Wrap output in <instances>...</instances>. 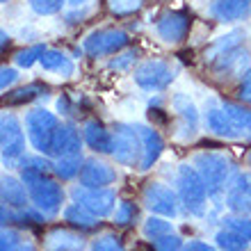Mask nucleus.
<instances>
[{
	"instance_id": "obj_1",
	"label": "nucleus",
	"mask_w": 251,
	"mask_h": 251,
	"mask_svg": "<svg viewBox=\"0 0 251 251\" xmlns=\"http://www.w3.org/2000/svg\"><path fill=\"white\" fill-rule=\"evenodd\" d=\"M192 165L197 167V172L201 174L205 187H208V194L212 199H219L222 194L228 192V187L233 185V178H235V165L231 162V158H226L224 153L217 151H203L197 153Z\"/></svg>"
},
{
	"instance_id": "obj_2",
	"label": "nucleus",
	"mask_w": 251,
	"mask_h": 251,
	"mask_svg": "<svg viewBox=\"0 0 251 251\" xmlns=\"http://www.w3.org/2000/svg\"><path fill=\"white\" fill-rule=\"evenodd\" d=\"M176 185H178V201L183 203V208L194 217H201L205 212V203H208L210 194H208V187H205L201 174L197 172V167L180 165Z\"/></svg>"
},
{
	"instance_id": "obj_3",
	"label": "nucleus",
	"mask_w": 251,
	"mask_h": 251,
	"mask_svg": "<svg viewBox=\"0 0 251 251\" xmlns=\"http://www.w3.org/2000/svg\"><path fill=\"white\" fill-rule=\"evenodd\" d=\"M60 128V121L53 112H48L46 107H34L25 114V132L27 139L37 153L41 155H50L53 149V137Z\"/></svg>"
},
{
	"instance_id": "obj_4",
	"label": "nucleus",
	"mask_w": 251,
	"mask_h": 251,
	"mask_svg": "<svg viewBox=\"0 0 251 251\" xmlns=\"http://www.w3.org/2000/svg\"><path fill=\"white\" fill-rule=\"evenodd\" d=\"M144 146L135 124H114L112 128V158L124 167H139Z\"/></svg>"
},
{
	"instance_id": "obj_5",
	"label": "nucleus",
	"mask_w": 251,
	"mask_h": 251,
	"mask_svg": "<svg viewBox=\"0 0 251 251\" xmlns=\"http://www.w3.org/2000/svg\"><path fill=\"white\" fill-rule=\"evenodd\" d=\"M135 85L144 92H162L174 82L176 71L165 60H146L135 69Z\"/></svg>"
},
{
	"instance_id": "obj_6",
	"label": "nucleus",
	"mask_w": 251,
	"mask_h": 251,
	"mask_svg": "<svg viewBox=\"0 0 251 251\" xmlns=\"http://www.w3.org/2000/svg\"><path fill=\"white\" fill-rule=\"evenodd\" d=\"M25 135L23 126L16 119V114L2 112L0 119V149H2V160L5 162H19L25 153Z\"/></svg>"
},
{
	"instance_id": "obj_7",
	"label": "nucleus",
	"mask_w": 251,
	"mask_h": 251,
	"mask_svg": "<svg viewBox=\"0 0 251 251\" xmlns=\"http://www.w3.org/2000/svg\"><path fill=\"white\" fill-rule=\"evenodd\" d=\"M128 34L117 27H100L87 34L82 41V50L92 57H103V55H117L128 46Z\"/></svg>"
},
{
	"instance_id": "obj_8",
	"label": "nucleus",
	"mask_w": 251,
	"mask_h": 251,
	"mask_svg": "<svg viewBox=\"0 0 251 251\" xmlns=\"http://www.w3.org/2000/svg\"><path fill=\"white\" fill-rule=\"evenodd\" d=\"M30 192V201L39 212L44 215H57L62 208V201H64V190L57 180H53L50 176H44V178L34 180L27 185Z\"/></svg>"
},
{
	"instance_id": "obj_9",
	"label": "nucleus",
	"mask_w": 251,
	"mask_h": 251,
	"mask_svg": "<svg viewBox=\"0 0 251 251\" xmlns=\"http://www.w3.org/2000/svg\"><path fill=\"white\" fill-rule=\"evenodd\" d=\"M71 197L75 203L85 205L89 212H94L96 217H107L110 212H114V205H117V194H114L110 187H73Z\"/></svg>"
},
{
	"instance_id": "obj_10",
	"label": "nucleus",
	"mask_w": 251,
	"mask_h": 251,
	"mask_svg": "<svg viewBox=\"0 0 251 251\" xmlns=\"http://www.w3.org/2000/svg\"><path fill=\"white\" fill-rule=\"evenodd\" d=\"M142 201L153 215H162L169 219L178 215V194L162 183H149L142 192Z\"/></svg>"
},
{
	"instance_id": "obj_11",
	"label": "nucleus",
	"mask_w": 251,
	"mask_h": 251,
	"mask_svg": "<svg viewBox=\"0 0 251 251\" xmlns=\"http://www.w3.org/2000/svg\"><path fill=\"white\" fill-rule=\"evenodd\" d=\"M203 124H205V128H208L212 135H217V137L242 139V132H240V128L235 126L233 117L226 112L224 105H222V103H217V100H210V103L205 105Z\"/></svg>"
},
{
	"instance_id": "obj_12",
	"label": "nucleus",
	"mask_w": 251,
	"mask_h": 251,
	"mask_svg": "<svg viewBox=\"0 0 251 251\" xmlns=\"http://www.w3.org/2000/svg\"><path fill=\"white\" fill-rule=\"evenodd\" d=\"M155 32L165 44H180L185 41L187 32H190V16L185 12H165L160 14L158 21H155Z\"/></svg>"
},
{
	"instance_id": "obj_13",
	"label": "nucleus",
	"mask_w": 251,
	"mask_h": 251,
	"mask_svg": "<svg viewBox=\"0 0 251 251\" xmlns=\"http://www.w3.org/2000/svg\"><path fill=\"white\" fill-rule=\"evenodd\" d=\"M80 185L85 187H107L117 180V172L99 158H87L80 167Z\"/></svg>"
},
{
	"instance_id": "obj_14",
	"label": "nucleus",
	"mask_w": 251,
	"mask_h": 251,
	"mask_svg": "<svg viewBox=\"0 0 251 251\" xmlns=\"http://www.w3.org/2000/svg\"><path fill=\"white\" fill-rule=\"evenodd\" d=\"M82 142L85 137L80 135V130L71 124H60L57 132L53 137V149L50 155L53 158H69V155H80L82 151Z\"/></svg>"
},
{
	"instance_id": "obj_15",
	"label": "nucleus",
	"mask_w": 251,
	"mask_h": 251,
	"mask_svg": "<svg viewBox=\"0 0 251 251\" xmlns=\"http://www.w3.org/2000/svg\"><path fill=\"white\" fill-rule=\"evenodd\" d=\"M172 107H174V112H176V117H178V121H180V130H185L183 132V139H192L199 130V110H197V105L192 103V99L185 96V94H174L172 96Z\"/></svg>"
},
{
	"instance_id": "obj_16",
	"label": "nucleus",
	"mask_w": 251,
	"mask_h": 251,
	"mask_svg": "<svg viewBox=\"0 0 251 251\" xmlns=\"http://www.w3.org/2000/svg\"><path fill=\"white\" fill-rule=\"evenodd\" d=\"M135 128H137L139 139H142V146H144V155H142L139 172H149V169L158 162V158H160V153H162V149H165V144H162V137L158 135V130L151 128V126L135 124Z\"/></svg>"
},
{
	"instance_id": "obj_17",
	"label": "nucleus",
	"mask_w": 251,
	"mask_h": 251,
	"mask_svg": "<svg viewBox=\"0 0 251 251\" xmlns=\"http://www.w3.org/2000/svg\"><path fill=\"white\" fill-rule=\"evenodd\" d=\"M251 9V0H212L210 2V16L219 23H238L247 19Z\"/></svg>"
},
{
	"instance_id": "obj_18",
	"label": "nucleus",
	"mask_w": 251,
	"mask_h": 251,
	"mask_svg": "<svg viewBox=\"0 0 251 251\" xmlns=\"http://www.w3.org/2000/svg\"><path fill=\"white\" fill-rule=\"evenodd\" d=\"M44 249L46 251H82L85 249V238L80 233L69 231V228H55V231L46 233Z\"/></svg>"
},
{
	"instance_id": "obj_19",
	"label": "nucleus",
	"mask_w": 251,
	"mask_h": 251,
	"mask_svg": "<svg viewBox=\"0 0 251 251\" xmlns=\"http://www.w3.org/2000/svg\"><path fill=\"white\" fill-rule=\"evenodd\" d=\"M82 137L85 144L96 153H112V132L107 130L99 121H85L82 126Z\"/></svg>"
},
{
	"instance_id": "obj_20",
	"label": "nucleus",
	"mask_w": 251,
	"mask_h": 251,
	"mask_svg": "<svg viewBox=\"0 0 251 251\" xmlns=\"http://www.w3.org/2000/svg\"><path fill=\"white\" fill-rule=\"evenodd\" d=\"M2 205H9V208H16V210H23L27 208V197H30V192H27V185L23 180L14 178V176H2Z\"/></svg>"
},
{
	"instance_id": "obj_21",
	"label": "nucleus",
	"mask_w": 251,
	"mask_h": 251,
	"mask_svg": "<svg viewBox=\"0 0 251 251\" xmlns=\"http://www.w3.org/2000/svg\"><path fill=\"white\" fill-rule=\"evenodd\" d=\"M99 219L100 217H96L94 212H89L85 205L75 203V201L64 208V222L73 228H78V231H96L100 226Z\"/></svg>"
},
{
	"instance_id": "obj_22",
	"label": "nucleus",
	"mask_w": 251,
	"mask_h": 251,
	"mask_svg": "<svg viewBox=\"0 0 251 251\" xmlns=\"http://www.w3.org/2000/svg\"><path fill=\"white\" fill-rule=\"evenodd\" d=\"M242 39H245V32H242V30H231L228 34L219 37L217 41H212L210 46L205 48V60L210 62V64H215L219 57H224L226 53H231V50L242 46Z\"/></svg>"
},
{
	"instance_id": "obj_23",
	"label": "nucleus",
	"mask_w": 251,
	"mask_h": 251,
	"mask_svg": "<svg viewBox=\"0 0 251 251\" xmlns=\"http://www.w3.org/2000/svg\"><path fill=\"white\" fill-rule=\"evenodd\" d=\"M53 174V162L41 155H34V158H21V180L30 185L34 180L44 178V176H50Z\"/></svg>"
},
{
	"instance_id": "obj_24",
	"label": "nucleus",
	"mask_w": 251,
	"mask_h": 251,
	"mask_svg": "<svg viewBox=\"0 0 251 251\" xmlns=\"http://www.w3.org/2000/svg\"><path fill=\"white\" fill-rule=\"evenodd\" d=\"M41 69L48 73H57L62 78H71L75 71V64L71 62V57H66L62 50H46L44 57L39 60Z\"/></svg>"
},
{
	"instance_id": "obj_25",
	"label": "nucleus",
	"mask_w": 251,
	"mask_h": 251,
	"mask_svg": "<svg viewBox=\"0 0 251 251\" xmlns=\"http://www.w3.org/2000/svg\"><path fill=\"white\" fill-rule=\"evenodd\" d=\"M245 66H249V53L242 48H235L231 53H226L224 57H219L212 69L217 73H245Z\"/></svg>"
},
{
	"instance_id": "obj_26",
	"label": "nucleus",
	"mask_w": 251,
	"mask_h": 251,
	"mask_svg": "<svg viewBox=\"0 0 251 251\" xmlns=\"http://www.w3.org/2000/svg\"><path fill=\"white\" fill-rule=\"evenodd\" d=\"M0 251H37L30 240L23 238V233L14 231L9 226H2L0 235Z\"/></svg>"
},
{
	"instance_id": "obj_27",
	"label": "nucleus",
	"mask_w": 251,
	"mask_h": 251,
	"mask_svg": "<svg viewBox=\"0 0 251 251\" xmlns=\"http://www.w3.org/2000/svg\"><path fill=\"white\" fill-rule=\"evenodd\" d=\"M46 92H48L46 85H41V82H30V85L21 87V89H16V92L7 94L5 100L9 103V105H23V103H30V100L39 99L41 94L46 96Z\"/></svg>"
},
{
	"instance_id": "obj_28",
	"label": "nucleus",
	"mask_w": 251,
	"mask_h": 251,
	"mask_svg": "<svg viewBox=\"0 0 251 251\" xmlns=\"http://www.w3.org/2000/svg\"><path fill=\"white\" fill-rule=\"evenodd\" d=\"M222 105H224V110L233 117L235 126H238L240 132H242V137L251 139V110H247L245 105H238V103H228V100H224Z\"/></svg>"
},
{
	"instance_id": "obj_29",
	"label": "nucleus",
	"mask_w": 251,
	"mask_h": 251,
	"mask_svg": "<svg viewBox=\"0 0 251 251\" xmlns=\"http://www.w3.org/2000/svg\"><path fill=\"white\" fill-rule=\"evenodd\" d=\"M85 160L80 155H69V158H57V162H53V174L62 180H71L80 174V167H82Z\"/></svg>"
},
{
	"instance_id": "obj_30",
	"label": "nucleus",
	"mask_w": 251,
	"mask_h": 251,
	"mask_svg": "<svg viewBox=\"0 0 251 251\" xmlns=\"http://www.w3.org/2000/svg\"><path fill=\"white\" fill-rule=\"evenodd\" d=\"M215 242H217V247H222L226 251H247V247H249V240L245 235H240V233L231 231L226 226L215 235Z\"/></svg>"
},
{
	"instance_id": "obj_31",
	"label": "nucleus",
	"mask_w": 251,
	"mask_h": 251,
	"mask_svg": "<svg viewBox=\"0 0 251 251\" xmlns=\"http://www.w3.org/2000/svg\"><path fill=\"white\" fill-rule=\"evenodd\" d=\"M226 205L235 215H251V194L238 187H228L226 192Z\"/></svg>"
},
{
	"instance_id": "obj_32",
	"label": "nucleus",
	"mask_w": 251,
	"mask_h": 251,
	"mask_svg": "<svg viewBox=\"0 0 251 251\" xmlns=\"http://www.w3.org/2000/svg\"><path fill=\"white\" fill-rule=\"evenodd\" d=\"M142 233H144L149 240H155V238L167 235V233H174V226H172V222H167V217H162V215H151V217L144 222V226H142Z\"/></svg>"
},
{
	"instance_id": "obj_33",
	"label": "nucleus",
	"mask_w": 251,
	"mask_h": 251,
	"mask_svg": "<svg viewBox=\"0 0 251 251\" xmlns=\"http://www.w3.org/2000/svg\"><path fill=\"white\" fill-rule=\"evenodd\" d=\"M46 50H48V48L44 46V44H34V46H30V48L19 50V53L14 55V62H16L21 69H30L34 62H39L41 57H44V53H46Z\"/></svg>"
},
{
	"instance_id": "obj_34",
	"label": "nucleus",
	"mask_w": 251,
	"mask_h": 251,
	"mask_svg": "<svg viewBox=\"0 0 251 251\" xmlns=\"http://www.w3.org/2000/svg\"><path fill=\"white\" fill-rule=\"evenodd\" d=\"M105 2H107V9L114 16H132L144 5V0H105Z\"/></svg>"
},
{
	"instance_id": "obj_35",
	"label": "nucleus",
	"mask_w": 251,
	"mask_h": 251,
	"mask_svg": "<svg viewBox=\"0 0 251 251\" xmlns=\"http://www.w3.org/2000/svg\"><path fill=\"white\" fill-rule=\"evenodd\" d=\"M92 251H126V245L119 235L105 233V235H99L92 242Z\"/></svg>"
},
{
	"instance_id": "obj_36",
	"label": "nucleus",
	"mask_w": 251,
	"mask_h": 251,
	"mask_svg": "<svg viewBox=\"0 0 251 251\" xmlns=\"http://www.w3.org/2000/svg\"><path fill=\"white\" fill-rule=\"evenodd\" d=\"M137 217V205L132 201H119L117 210H114V224L117 226H128Z\"/></svg>"
},
{
	"instance_id": "obj_37",
	"label": "nucleus",
	"mask_w": 251,
	"mask_h": 251,
	"mask_svg": "<svg viewBox=\"0 0 251 251\" xmlns=\"http://www.w3.org/2000/svg\"><path fill=\"white\" fill-rule=\"evenodd\" d=\"M66 0H30V9L37 16H53V14L62 12Z\"/></svg>"
},
{
	"instance_id": "obj_38",
	"label": "nucleus",
	"mask_w": 251,
	"mask_h": 251,
	"mask_svg": "<svg viewBox=\"0 0 251 251\" xmlns=\"http://www.w3.org/2000/svg\"><path fill=\"white\" fill-rule=\"evenodd\" d=\"M224 226L240 233V235H245L251 242V217H247V215H231V217H224Z\"/></svg>"
},
{
	"instance_id": "obj_39",
	"label": "nucleus",
	"mask_w": 251,
	"mask_h": 251,
	"mask_svg": "<svg viewBox=\"0 0 251 251\" xmlns=\"http://www.w3.org/2000/svg\"><path fill=\"white\" fill-rule=\"evenodd\" d=\"M153 242V249L155 251H183V240L176 235V233H167L162 238H155L151 240Z\"/></svg>"
},
{
	"instance_id": "obj_40",
	"label": "nucleus",
	"mask_w": 251,
	"mask_h": 251,
	"mask_svg": "<svg viewBox=\"0 0 251 251\" xmlns=\"http://www.w3.org/2000/svg\"><path fill=\"white\" fill-rule=\"evenodd\" d=\"M137 60V50H126V53H119L110 62V69H117V71H126L132 62Z\"/></svg>"
},
{
	"instance_id": "obj_41",
	"label": "nucleus",
	"mask_w": 251,
	"mask_h": 251,
	"mask_svg": "<svg viewBox=\"0 0 251 251\" xmlns=\"http://www.w3.org/2000/svg\"><path fill=\"white\" fill-rule=\"evenodd\" d=\"M240 100L242 103H247V105H251V69H247L245 73H242V82H240Z\"/></svg>"
},
{
	"instance_id": "obj_42",
	"label": "nucleus",
	"mask_w": 251,
	"mask_h": 251,
	"mask_svg": "<svg viewBox=\"0 0 251 251\" xmlns=\"http://www.w3.org/2000/svg\"><path fill=\"white\" fill-rule=\"evenodd\" d=\"M2 78H0V89L2 92H7V87H12L14 82H16V78H19V73H16V69H12V66H2Z\"/></svg>"
},
{
	"instance_id": "obj_43",
	"label": "nucleus",
	"mask_w": 251,
	"mask_h": 251,
	"mask_svg": "<svg viewBox=\"0 0 251 251\" xmlns=\"http://www.w3.org/2000/svg\"><path fill=\"white\" fill-rule=\"evenodd\" d=\"M183 251H215L208 242H201V240H190L185 247H183Z\"/></svg>"
},
{
	"instance_id": "obj_44",
	"label": "nucleus",
	"mask_w": 251,
	"mask_h": 251,
	"mask_svg": "<svg viewBox=\"0 0 251 251\" xmlns=\"http://www.w3.org/2000/svg\"><path fill=\"white\" fill-rule=\"evenodd\" d=\"M66 2H69L71 7H82V5H87L89 0H66Z\"/></svg>"
},
{
	"instance_id": "obj_45",
	"label": "nucleus",
	"mask_w": 251,
	"mask_h": 251,
	"mask_svg": "<svg viewBox=\"0 0 251 251\" xmlns=\"http://www.w3.org/2000/svg\"><path fill=\"white\" fill-rule=\"evenodd\" d=\"M247 165L251 167V151H249V155H247Z\"/></svg>"
},
{
	"instance_id": "obj_46",
	"label": "nucleus",
	"mask_w": 251,
	"mask_h": 251,
	"mask_svg": "<svg viewBox=\"0 0 251 251\" xmlns=\"http://www.w3.org/2000/svg\"><path fill=\"white\" fill-rule=\"evenodd\" d=\"M222 251H226V249H222Z\"/></svg>"
}]
</instances>
